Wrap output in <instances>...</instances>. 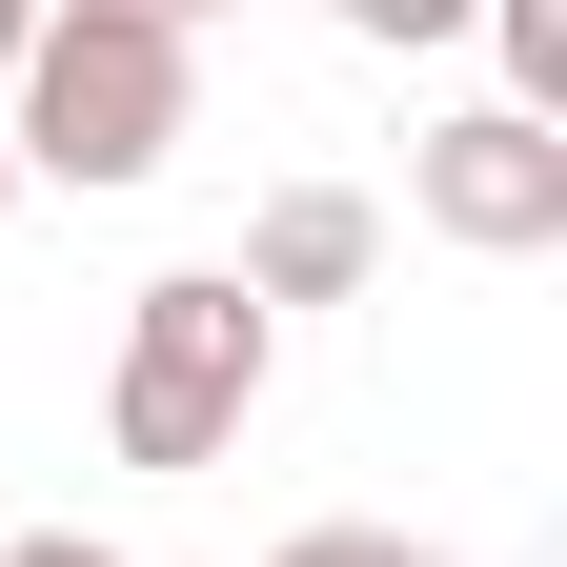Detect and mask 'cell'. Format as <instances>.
Masks as SVG:
<instances>
[{"instance_id":"obj_10","label":"cell","mask_w":567,"mask_h":567,"mask_svg":"<svg viewBox=\"0 0 567 567\" xmlns=\"http://www.w3.org/2000/svg\"><path fill=\"white\" fill-rule=\"evenodd\" d=\"M163 21H183V41H203V21H224V0H163Z\"/></svg>"},{"instance_id":"obj_11","label":"cell","mask_w":567,"mask_h":567,"mask_svg":"<svg viewBox=\"0 0 567 567\" xmlns=\"http://www.w3.org/2000/svg\"><path fill=\"white\" fill-rule=\"evenodd\" d=\"M0 224H21V163H0Z\"/></svg>"},{"instance_id":"obj_1","label":"cell","mask_w":567,"mask_h":567,"mask_svg":"<svg viewBox=\"0 0 567 567\" xmlns=\"http://www.w3.org/2000/svg\"><path fill=\"white\" fill-rule=\"evenodd\" d=\"M183 122H203V41L163 21V0H41L21 82H0V163L122 203V183L183 163Z\"/></svg>"},{"instance_id":"obj_8","label":"cell","mask_w":567,"mask_h":567,"mask_svg":"<svg viewBox=\"0 0 567 567\" xmlns=\"http://www.w3.org/2000/svg\"><path fill=\"white\" fill-rule=\"evenodd\" d=\"M0 567H122V547H82V527H21V547H0Z\"/></svg>"},{"instance_id":"obj_5","label":"cell","mask_w":567,"mask_h":567,"mask_svg":"<svg viewBox=\"0 0 567 567\" xmlns=\"http://www.w3.org/2000/svg\"><path fill=\"white\" fill-rule=\"evenodd\" d=\"M486 41H507V102L567 122V0H486Z\"/></svg>"},{"instance_id":"obj_2","label":"cell","mask_w":567,"mask_h":567,"mask_svg":"<svg viewBox=\"0 0 567 567\" xmlns=\"http://www.w3.org/2000/svg\"><path fill=\"white\" fill-rule=\"evenodd\" d=\"M264 365H284V324L244 305L224 264H163L122 305V365H102V425H122V466H224L244 425H264Z\"/></svg>"},{"instance_id":"obj_4","label":"cell","mask_w":567,"mask_h":567,"mask_svg":"<svg viewBox=\"0 0 567 567\" xmlns=\"http://www.w3.org/2000/svg\"><path fill=\"white\" fill-rule=\"evenodd\" d=\"M365 264H385V203H365V183H284L264 224H244V264H224V284L284 324V305H365Z\"/></svg>"},{"instance_id":"obj_6","label":"cell","mask_w":567,"mask_h":567,"mask_svg":"<svg viewBox=\"0 0 567 567\" xmlns=\"http://www.w3.org/2000/svg\"><path fill=\"white\" fill-rule=\"evenodd\" d=\"M324 21H344V41H385V61H405V41H466V21H486V0H324Z\"/></svg>"},{"instance_id":"obj_9","label":"cell","mask_w":567,"mask_h":567,"mask_svg":"<svg viewBox=\"0 0 567 567\" xmlns=\"http://www.w3.org/2000/svg\"><path fill=\"white\" fill-rule=\"evenodd\" d=\"M21 41H41V0H0V82H21Z\"/></svg>"},{"instance_id":"obj_7","label":"cell","mask_w":567,"mask_h":567,"mask_svg":"<svg viewBox=\"0 0 567 567\" xmlns=\"http://www.w3.org/2000/svg\"><path fill=\"white\" fill-rule=\"evenodd\" d=\"M284 567H405L385 527H305V547H284Z\"/></svg>"},{"instance_id":"obj_3","label":"cell","mask_w":567,"mask_h":567,"mask_svg":"<svg viewBox=\"0 0 567 567\" xmlns=\"http://www.w3.org/2000/svg\"><path fill=\"white\" fill-rule=\"evenodd\" d=\"M405 203H425L466 264H547V244H567V122H527V102L425 122V142H405Z\"/></svg>"}]
</instances>
